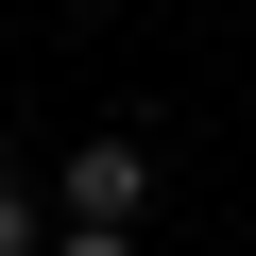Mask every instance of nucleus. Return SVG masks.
<instances>
[{"mask_svg": "<svg viewBox=\"0 0 256 256\" xmlns=\"http://www.w3.org/2000/svg\"><path fill=\"white\" fill-rule=\"evenodd\" d=\"M52 205H68V222H154V137H86V154L52 171Z\"/></svg>", "mask_w": 256, "mask_h": 256, "instance_id": "obj_1", "label": "nucleus"}, {"mask_svg": "<svg viewBox=\"0 0 256 256\" xmlns=\"http://www.w3.org/2000/svg\"><path fill=\"white\" fill-rule=\"evenodd\" d=\"M52 239H68V222H52V188H34V171H0V256H52Z\"/></svg>", "mask_w": 256, "mask_h": 256, "instance_id": "obj_2", "label": "nucleus"}, {"mask_svg": "<svg viewBox=\"0 0 256 256\" xmlns=\"http://www.w3.org/2000/svg\"><path fill=\"white\" fill-rule=\"evenodd\" d=\"M52 256H137V222H68V239H52Z\"/></svg>", "mask_w": 256, "mask_h": 256, "instance_id": "obj_3", "label": "nucleus"}]
</instances>
